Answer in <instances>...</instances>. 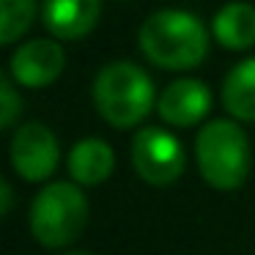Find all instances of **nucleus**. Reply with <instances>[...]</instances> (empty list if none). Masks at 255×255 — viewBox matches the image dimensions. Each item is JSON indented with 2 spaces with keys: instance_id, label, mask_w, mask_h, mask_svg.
Returning <instances> with one entry per match:
<instances>
[{
  "instance_id": "16",
  "label": "nucleus",
  "mask_w": 255,
  "mask_h": 255,
  "mask_svg": "<svg viewBox=\"0 0 255 255\" xmlns=\"http://www.w3.org/2000/svg\"><path fill=\"white\" fill-rule=\"evenodd\" d=\"M66 255H88V253H66Z\"/></svg>"
},
{
  "instance_id": "9",
  "label": "nucleus",
  "mask_w": 255,
  "mask_h": 255,
  "mask_svg": "<svg viewBox=\"0 0 255 255\" xmlns=\"http://www.w3.org/2000/svg\"><path fill=\"white\" fill-rule=\"evenodd\" d=\"M102 0H44L41 19L55 39H83L94 30Z\"/></svg>"
},
{
  "instance_id": "5",
  "label": "nucleus",
  "mask_w": 255,
  "mask_h": 255,
  "mask_svg": "<svg viewBox=\"0 0 255 255\" xmlns=\"http://www.w3.org/2000/svg\"><path fill=\"white\" fill-rule=\"evenodd\" d=\"M184 145L159 127H145L132 140V165L154 187L173 184L184 173Z\"/></svg>"
},
{
  "instance_id": "13",
  "label": "nucleus",
  "mask_w": 255,
  "mask_h": 255,
  "mask_svg": "<svg viewBox=\"0 0 255 255\" xmlns=\"http://www.w3.org/2000/svg\"><path fill=\"white\" fill-rule=\"evenodd\" d=\"M36 19V0H0V44L17 41Z\"/></svg>"
},
{
  "instance_id": "8",
  "label": "nucleus",
  "mask_w": 255,
  "mask_h": 255,
  "mask_svg": "<svg viewBox=\"0 0 255 255\" xmlns=\"http://www.w3.org/2000/svg\"><path fill=\"white\" fill-rule=\"evenodd\" d=\"M156 110L167 124L192 127L200 118L209 116L211 91L206 88V83H200L195 77H178L162 91V96L156 99Z\"/></svg>"
},
{
  "instance_id": "4",
  "label": "nucleus",
  "mask_w": 255,
  "mask_h": 255,
  "mask_svg": "<svg viewBox=\"0 0 255 255\" xmlns=\"http://www.w3.org/2000/svg\"><path fill=\"white\" fill-rule=\"evenodd\" d=\"M88 222V200L77 184L52 181L30 206V231L47 247H63L83 233Z\"/></svg>"
},
{
  "instance_id": "10",
  "label": "nucleus",
  "mask_w": 255,
  "mask_h": 255,
  "mask_svg": "<svg viewBox=\"0 0 255 255\" xmlns=\"http://www.w3.org/2000/svg\"><path fill=\"white\" fill-rule=\"evenodd\" d=\"M116 167V154L102 137H83L69 151V173L85 187L102 184Z\"/></svg>"
},
{
  "instance_id": "6",
  "label": "nucleus",
  "mask_w": 255,
  "mask_h": 255,
  "mask_svg": "<svg viewBox=\"0 0 255 255\" xmlns=\"http://www.w3.org/2000/svg\"><path fill=\"white\" fill-rule=\"evenodd\" d=\"M61 159V148L50 127L39 121H28L14 132L11 140V165L28 181H44L52 176Z\"/></svg>"
},
{
  "instance_id": "14",
  "label": "nucleus",
  "mask_w": 255,
  "mask_h": 255,
  "mask_svg": "<svg viewBox=\"0 0 255 255\" xmlns=\"http://www.w3.org/2000/svg\"><path fill=\"white\" fill-rule=\"evenodd\" d=\"M19 110H22V99L11 83V72H0V129L11 127Z\"/></svg>"
},
{
  "instance_id": "12",
  "label": "nucleus",
  "mask_w": 255,
  "mask_h": 255,
  "mask_svg": "<svg viewBox=\"0 0 255 255\" xmlns=\"http://www.w3.org/2000/svg\"><path fill=\"white\" fill-rule=\"evenodd\" d=\"M222 105L233 118L255 121V58H244L222 83Z\"/></svg>"
},
{
  "instance_id": "2",
  "label": "nucleus",
  "mask_w": 255,
  "mask_h": 255,
  "mask_svg": "<svg viewBox=\"0 0 255 255\" xmlns=\"http://www.w3.org/2000/svg\"><path fill=\"white\" fill-rule=\"evenodd\" d=\"M94 102L107 124L134 127L154 107V83L132 61L105 63L94 80Z\"/></svg>"
},
{
  "instance_id": "1",
  "label": "nucleus",
  "mask_w": 255,
  "mask_h": 255,
  "mask_svg": "<svg viewBox=\"0 0 255 255\" xmlns=\"http://www.w3.org/2000/svg\"><path fill=\"white\" fill-rule=\"evenodd\" d=\"M140 50L151 63L165 69L198 66L209 52V30L195 14L159 8L140 25Z\"/></svg>"
},
{
  "instance_id": "3",
  "label": "nucleus",
  "mask_w": 255,
  "mask_h": 255,
  "mask_svg": "<svg viewBox=\"0 0 255 255\" xmlns=\"http://www.w3.org/2000/svg\"><path fill=\"white\" fill-rule=\"evenodd\" d=\"M200 176L214 189H236L250 173V143L236 121L214 118L203 124L195 140Z\"/></svg>"
},
{
  "instance_id": "15",
  "label": "nucleus",
  "mask_w": 255,
  "mask_h": 255,
  "mask_svg": "<svg viewBox=\"0 0 255 255\" xmlns=\"http://www.w3.org/2000/svg\"><path fill=\"white\" fill-rule=\"evenodd\" d=\"M0 214L6 217L8 211H11V206H14V195H11V184L6 181V178H0Z\"/></svg>"
},
{
  "instance_id": "11",
  "label": "nucleus",
  "mask_w": 255,
  "mask_h": 255,
  "mask_svg": "<svg viewBox=\"0 0 255 255\" xmlns=\"http://www.w3.org/2000/svg\"><path fill=\"white\" fill-rule=\"evenodd\" d=\"M211 33L228 50H247L255 44V6L247 0H231L211 19Z\"/></svg>"
},
{
  "instance_id": "7",
  "label": "nucleus",
  "mask_w": 255,
  "mask_h": 255,
  "mask_svg": "<svg viewBox=\"0 0 255 255\" xmlns=\"http://www.w3.org/2000/svg\"><path fill=\"white\" fill-rule=\"evenodd\" d=\"M63 66H66V52L52 39L25 41L11 55V77L28 88H41V85L55 83Z\"/></svg>"
}]
</instances>
